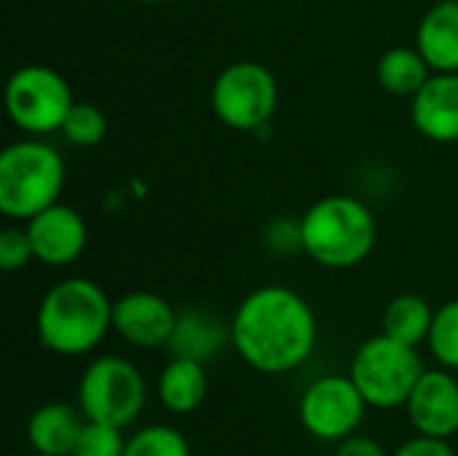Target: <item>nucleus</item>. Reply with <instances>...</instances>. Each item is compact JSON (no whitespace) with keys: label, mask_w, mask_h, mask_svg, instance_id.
I'll return each mask as SVG.
<instances>
[{"label":"nucleus","mask_w":458,"mask_h":456,"mask_svg":"<svg viewBox=\"0 0 458 456\" xmlns=\"http://www.w3.org/2000/svg\"><path fill=\"white\" fill-rule=\"evenodd\" d=\"M413 126L432 142H458V73H432L411 102Z\"/></svg>","instance_id":"ddd939ff"},{"label":"nucleus","mask_w":458,"mask_h":456,"mask_svg":"<svg viewBox=\"0 0 458 456\" xmlns=\"http://www.w3.org/2000/svg\"><path fill=\"white\" fill-rule=\"evenodd\" d=\"M303 253L325 269H354L376 245L373 212L352 196H325L301 218Z\"/></svg>","instance_id":"7ed1b4c3"},{"label":"nucleus","mask_w":458,"mask_h":456,"mask_svg":"<svg viewBox=\"0 0 458 456\" xmlns=\"http://www.w3.org/2000/svg\"><path fill=\"white\" fill-rule=\"evenodd\" d=\"M424 371L427 368L416 347L378 333L360 344L352 357L349 376L370 409L394 411L408 406V398L413 395Z\"/></svg>","instance_id":"39448f33"},{"label":"nucleus","mask_w":458,"mask_h":456,"mask_svg":"<svg viewBox=\"0 0 458 456\" xmlns=\"http://www.w3.org/2000/svg\"><path fill=\"white\" fill-rule=\"evenodd\" d=\"M207 392H209V379L204 363L188 357H172L156 382L158 403L174 417H188L199 411L201 403L207 400Z\"/></svg>","instance_id":"dca6fc26"},{"label":"nucleus","mask_w":458,"mask_h":456,"mask_svg":"<svg viewBox=\"0 0 458 456\" xmlns=\"http://www.w3.org/2000/svg\"><path fill=\"white\" fill-rule=\"evenodd\" d=\"M416 48L435 73H458V0H440L424 13Z\"/></svg>","instance_id":"2eb2a0df"},{"label":"nucleus","mask_w":458,"mask_h":456,"mask_svg":"<svg viewBox=\"0 0 458 456\" xmlns=\"http://www.w3.org/2000/svg\"><path fill=\"white\" fill-rule=\"evenodd\" d=\"M279 102V86L260 62L228 65L212 86L215 116L236 132H258L268 124Z\"/></svg>","instance_id":"0eeeda50"},{"label":"nucleus","mask_w":458,"mask_h":456,"mask_svg":"<svg viewBox=\"0 0 458 456\" xmlns=\"http://www.w3.org/2000/svg\"><path fill=\"white\" fill-rule=\"evenodd\" d=\"M140 3H148V5H158V3H166V0H140Z\"/></svg>","instance_id":"bb28decb"},{"label":"nucleus","mask_w":458,"mask_h":456,"mask_svg":"<svg viewBox=\"0 0 458 456\" xmlns=\"http://www.w3.org/2000/svg\"><path fill=\"white\" fill-rule=\"evenodd\" d=\"M123 452H126V438L121 427L86 419L72 456H123Z\"/></svg>","instance_id":"5701e85b"},{"label":"nucleus","mask_w":458,"mask_h":456,"mask_svg":"<svg viewBox=\"0 0 458 456\" xmlns=\"http://www.w3.org/2000/svg\"><path fill=\"white\" fill-rule=\"evenodd\" d=\"M148 400V384L140 368L118 355L97 357L78 382V406L89 422L126 430L140 419Z\"/></svg>","instance_id":"423d86ee"},{"label":"nucleus","mask_w":458,"mask_h":456,"mask_svg":"<svg viewBox=\"0 0 458 456\" xmlns=\"http://www.w3.org/2000/svg\"><path fill=\"white\" fill-rule=\"evenodd\" d=\"M231 341V325L225 328L217 317L201 309H188L177 314L174 333L169 339V352L174 357H188L196 363H209Z\"/></svg>","instance_id":"f3484780"},{"label":"nucleus","mask_w":458,"mask_h":456,"mask_svg":"<svg viewBox=\"0 0 458 456\" xmlns=\"http://www.w3.org/2000/svg\"><path fill=\"white\" fill-rule=\"evenodd\" d=\"M392 456H456L451 441L445 438H432V435H413L405 443L397 446V452Z\"/></svg>","instance_id":"393cba45"},{"label":"nucleus","mask_w":458,"mask_h":456,"mask_svg":"<svg viewBox=\"0 0 458 456\" xmlns=\"http://www.w3.org/2000/svg\"><path fill=\"white\" fill-rule=\"evenodd\" d=\"M432 323H435V309L424 296L416 293L397 296L384 312V333L411 347H419L429 339Z\"/></svg>","instance_id":"6ab92c4d"},{"label":"nucleus","mask_w":458,"mask_h":456,"mask_svg":"<svg viewBox=\"0 0 458 456\" xmlns=\"http://www.w3.org/2000/svg\"><path fill=\"white\" fill-rule=\"evenodd\" d=\"M30 261H35V250L27 228H3L0 231V269L19 271Z\"/></svg>","instance_id":"b1692460"},{"label":"nucleus","mask_w":458,"mask_h":456,"mask_svg":"<svg viewBox=\"0 0 458 456\" xmlns=\"http://www.w3.org/2000/svg\"><path fill=\"white\" fill-rule=\"evenodd\" d=\"M35 328L48 352L59 357H83L105 341L107 331H113V301L97 282L70 277L40 298Z\"/></svg>","instance_id":"f03ea898"},{"label":"nucleus","mask_w":458,"mask_h":456,"mask_svg":"<svg viewBox=\"0 0 458 456\" xmlns=\"http://www.w3.org/2000/svg\"><path fill=\"white\" fill-rule=\"evenodd\" d=\"M123 456H193L188 438L172 425H148L129 435Z\"/></svg>","instance_id":"aec40b11"},{"label":"nucleus","mask_w":458,"mask_h":456,"mask_svg":"<svg viewBox=\"0 0 458 456\" xmlns=\"http://www.w3.org/2000/svg\"><path fill=\"white\" fill-rule=\"evenodd\" d=\"M405 411L419 435L451 441L458 433V379L454 371L443 366L424 371Z\"/></svg>","instance_id":"9b49d317"},{"label":"nucleus","mask_w":458,"mask_h":456,"mask_svg":"<svg viewBox=\"0 0 458 456\" xmlns=\"http://www.w3.org/2000/svg\"><path fill=\"white\" fill-rule=\"evenodd\" d=\"M177 325L172 304L156 293L134 290L113 301V331L137 349L166 347Z\"/></svg>","instance_id":"9d476101"},{"label":"nucleus","mask_w":458,"mask_h":456,"mask_svg":"<svg viewBox=\"0 0 458 456\" xmlns=\"http://www.w3.org/2000/svg\"><path fill=\"white\" fill-rule=\"evenodd\" d=\"M86 414L70 403H43L27 419V441L38 454L72 456V449L83 433Z\"/></svg>","instance_id":"4468645a"},{"label":"nucleus","mask_w":458,"mask_h":456,"mask_svg":"<svg viewBox=\"0 0 458 456\" xmlns=\"http://www.w3.org/2000/svg\"><path fill=\"white\" fill-rule=\"evenodd\" d=\"M72 145L78 148H91L99 145L107 134V118L105 113L91 105V102H75L72 110L67 113L62 129H59Z\"/></svg>","instance_id":"4be33fe9"},{"label":"nucleus","mask_w":458,"mask_h":456,"mask_svg":"<svg viewBox=\"0 0 458 456\" xmlns=\"http://www.w3.org/2000/svg\"><path fill=\"white\" fill-rule=\"evenodd\" d=\"M378 83L394 94V97H416L419 89L429 81V75L435 73L429 67V62L421 56L419 48H405V46H397V48H389L381 59H378Z\"/></svg>","instance_id":"a211bd4d"},{"label":"nucleus","mask_w":458,"mask_h":456,"mask_svg":"<svg viewBox=\"0 0 458 456\" xmlns=\"http://www.w3.org/2000/svg\"><path fill=\"white\" fill-rule=\"evenodd\" d=\"M27 234L35 250V261L46 266H70L78 261L89 242L86 220L64 204H51L48 210L38 212L27 220Z\"/></svg>","instance_id":"f8f14e48"},{"label":"nucleus","mask_w":458,"mask_h":456,"mask_svg":"<svg viewBox=\"0 0 458 456\" xmlns=\"http://www.w3.org/2000/svg\"><path fill=\"white\" fill-rule=\"evenodd\" d=\"M427 344H429L432 357L443 368L458 371V298L443 304L435 312V323H432Z\"/></svg>","instance_id":"412c9836"},{"label":"nucleus","mask_w":458,"mask_h":456,"mask_svg":"<svg viewBox=\"0 0 458 456\" xmlns=\"http://www.w3.org/2000/svg\"><path fill=\"white\" fill-rule=\"evenodd\" d=\"M75 99L70 83L51 67H19L5 86V108L11 121L32 134L62 129Z\"/></svg>","instance_id":"6e6552de"},{"label":"nucleus","mask_w":458,"mask_h":456,"mask_svg":"<svg viewBox=\"0 0 458 456\" xmlns=\"http://www.w3.org/2000/svg\"><path fill=\"white\" fill-rule=\"evenodd\" d=\"M335 456H389V454H386V449H384L376 438L354 433V435H349V438H344V441L338 443Z\"/></svg>","instance_id":"a878e982"},{"label":"nucleus","mask_w":458,"mask_h":456,"mask_svg":"<svg viewBox=\"0 0 458 456\" xmlns=\"http://www.w3.org/2000/svg\"><path fill=\"white\" fill-rule=\"evenodd\" d=\"M368 403L352 376L327 374L311 382L298 403V419L303 430L322 443H341L354 435L365 422Z\"/></svg>","instance_id":"1a4fd4ad"},{"label":"nucleus","mask_w":458,"mask_h":456,"mask_svg":"<svg viewBox=\"0 0 458 456\" xmlns=\"http://www.w3.org/2000/svg\"><path fill=\"white\" fill-rule=\"evenodd\" d=\"M319 325L309 301L282 285L252 290L231 320L239 357L266 376L293 374L317 349Z\"/></svg>","instance_id":"f257e3e1"},{"label":"nucleus","mask_w":458,"mask_h":456,"mask_svg":"<svg viewBox=\"0 0 458 456\" xmlns=\"http://www.w3.org/2000/svg\"><path fill=\"white\" fill-rule=\"evenodd\" d=\"M32 456H56V454H38V452H32Z\"/></svg>","instance_id":"cd10ccee"},{"label":"nucleus","mask_w":458,"mask_h":456,"mask_svg":"<svg viewBox=\"0 0 458 456\" xmlns=\"http://www.w3.org/2000/svg\"><path fill=\"white\" fill-rule=\"evenodd\" d=\"M62 188L64 161L51 145L21 140L0 153V210L8 218H35L59 202Z\"/></svg>","instance_id":"20e7f679"}]
</instances>
